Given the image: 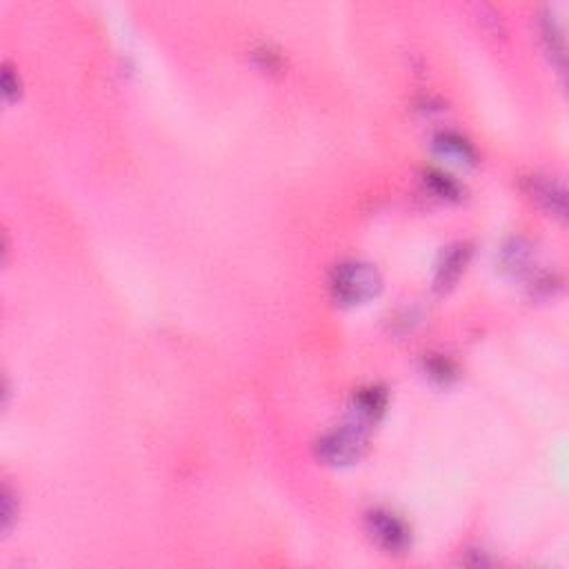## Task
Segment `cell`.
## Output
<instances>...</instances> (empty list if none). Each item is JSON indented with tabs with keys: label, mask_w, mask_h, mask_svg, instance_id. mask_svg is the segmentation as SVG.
<instances>
[{
	"label": "cell",
	"mask_w": 569,
	"mask_h": 569,
	"mask_svg": "<svg viewBox=\"0 0 569 569\" xmlns=\"http://www.w3.org/2000/svg\"><path fill=\"white\" fill-rule=\"evenodd\" d=\"M383 289V276L365 260H345L329 276V292L338 305L354 307L372 301Z\"/></svg>",
	"instance_id": "6da1fadb"
},
{
	"label": "cell",
	"mask_w": 569,
	"mask_h": 569,
	"mask_svg": "<svg viewBox=\"0 0 569 569\" xmlns=\"http://www.w3.org/2000/svg\"><path fill=\"white\" fill-rule=\"evenodd\" d=\"M316 456L325 465L345 467L358 463L367 451V427L360 423H347L320 434L314 445Z\"/></svg>",
	"instance_id": "7a4b0ae2"
},
{
	"label": "cell",
	"mask_w": 569,
	"mask_h": 569,
	"mask_svg": "<svg viewBox=\"0 0 569 569\" xmlns=\"http://www.w3.org/2000/svg\"><path fill=\"white\" fill-rule=\"evenodd\" d=\"M367 532L372 541L388 554H405L411 547V529L396 511L376 507L367 511Z\"/></svg>",
	"instance_id": "3957f363"
},
{
	"label": "cell",
	"mask_w": 569,
	"mask_h": 569,
	"mask_svg": "<svg viewBox=\"0 0 569 569\" xmlns=\"http://www.w3.org/2000/svg\"><path fill=\"white\" fill-rule=\"evenodd\" d=\"M472 258V245L467 242H454L447 250H442L441 258L436 263V273H434V288L438 292H445L460 278V273L467 267Z\"/></svg>",
	"instance_id": "277c9868"
},
{
	"label": "cell",
	"mask_w": 569,
	"mask_h": 569,
	"mask_svg": "<svg viewBox=\"0 0 569 569\" xmlns=\"http://www.w3.org/2000/svg\"><path fill=\"white\" fill-rule=\"evenodd\" d=\"M527 194L556 219H565L567 214V196L558 181L550 176H529L527 178Z\"/></svg>",
	"instance_id": "5b68a950"
},
{
	"label": "cell",
	"mask_w": 569,
	"mask_h": 569,
	"mask_svg": "<svg viewBox=\"0 0 569 569\" xmlns=\"http://www.w3.org/2000/svg\"><path fill=\"white\" fill-rule=\"evenodd\" d=\"M388 389L381 388V385H369V388L358 389L354 396L356 423L365 425V427L369 423H376L388 410Z\"/></svg>",
	"instance_id": "8992f818"
},
{
	"label": "cell",
	"mask_w": 569,
	"mask_h": 569,
	"mask_svg": "<svg viewBox=\"0 0 569 569\" xmlns=\"http://www.w3.org/2000/svg\"><path fill=\"white\" fill-rule=\"evenodd\" d=\"M434 150L441 156H445V158H451L463 165H473L476 158H479L472 142L456 132H438L434 136Z\"/></svg>",
	"instance_id": "52a82bcc"
},
{
	"label": "cell",
	"mask_w": 569,
	"mask_h": 569,
	"mask_svg": "<svg viewBox=\"0 0 569 569\" xmlns=\"http://www.w3.org/2000/svg\"><path fill=\"white\" fill-rule=\"evenodd\" d=\"M532 260V245L525 238H510L501 247V269L510 273H523Z\"/></svg>",
	"instance_id": "ba28073f"
},
{
	"label": "cell",
	"mask_w": 569,
	"mask_h": 569,
	"mask_svg": "<svg viewBox=\"0 0 569 569\" xmlns=\"http://www.w3.org/2000/svg\"><path fill=\"white\" fill-rule=\"evenodd\" d=\"M541 34H542V42H545V50H547V54H550V58L556 60V65L563 69V63H565L563 29H560L556 16L550 14V12H545V14L541 16Z\"/></svg>",
	"instance_id": "9c48e42d"
},
{
	"label": "cell",
	"mask_w": 569,
	"mask_h": 569,
	"mask_svg": "<svg viewBox=\"0 0 569 569\" xmlns=\"http://www.w3.org/2000/svg\"><path fill=\"white\" fill-rule=\"evenodd\" d=\"M423 181L438 198H445V201H458L460 194H463V187L441 169H425Z\"/></svg>",
	"instance_id": "30bf717a"
},
{
	"label": "cell",
	"mask_w": 569,
	"mask_h": 569,
	"mask_svg": "<svg viewBox=\"0 0 569 569\" xmlns=\"http://www.w3.org/2000/svg\"><path fill=\"white\" fill-rule=\"evenodd\" d=\"M425 372H427V376L432 378V381H436V383H442V385L451 383V381L458 376L456 365L441 354L425 356Z\"/></svg>",
	"instance_id": "8fae6325"
},
{
	"label": "cell",
	"mask_w": 569,
	"mask_h": 569,
	"mask_svg": "<svg viewBox=\"0 0 569 569\" xmlns=\"http://www.w3.org/2000/svg\"><path fill=\"white\" fill-rule=\"evenodd\" d=\"M0 514H3V532H10L16 516H19V501H16L14 492H12L7 485L5 489H3V511H0Z\"/></svg>",
	"instance_id": "7c38bea8"
},
{
	"label": "cell",
	"mask_w": 569,
	"mask_h": 569,
	"mask_svg": "<svg viewBox=\"0 0 569 569\" xmlns=\"http://www.w3.org/2000/svg\"><path fill=\"white\" fill-rule=\"evenodd\" d=\"M251 56H254V60L258 63V67L267 69V72H278V69L282 67V58L276 51L269 50V47H260V50H256Z\"/></svg>",
	"instance_id": "4fadbf2b"
},
{
	"label": "cell",
	"mask_w": 569,
	"mask_h": 569,
	"mask_svg": "<svg viewBox=\"0 0 569 569\" xmlns=\"http://www.w3.org/2000/svg\"><path fill=\"white\" fill-rule=\"evenodd\" d=\"M3 94H5V101L12 103L14 98H19L20 94V78L16 76L14 69L5 67V73H3Z\"/></svg>",
	"instance_id": "5bb4252c"
}]
</instances>
